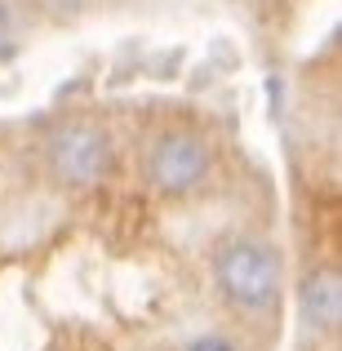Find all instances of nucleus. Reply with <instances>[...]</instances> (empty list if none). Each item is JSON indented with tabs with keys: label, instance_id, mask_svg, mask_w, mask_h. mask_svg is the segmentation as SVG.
<instances>
[{
	"label": "nucleus",
	"instance_id": "nucleus-1",
	"mask_svg": "<svg viewBox=\"0 0 342 351\" xmlns=\"http://www.w3.org/2000/svg\"><path fill=\"white\" fill-rule=\"evenodd\" d=\"M218 293L240 311H262L280 298V254L262 240H227L214 254Z\"/></svg>",
	"mask_w": 342,
	"mask_h": 351
},
{
	"label": "nucleus",
	"instance_id": "nucleus-2",
	"mask_svg": "<svg viewBox=\"0 0 342 351\" xmlns=\"http://www.w3.org/2000/svg\"><path fill=\"white\" fill-rule=\"evenodd\" d=\"M45 160H49L53 178L67 187H94L112 169V143L98 125H62L45 143Z\"/></svg>",
	"mask_w": 342,
	"mask_h": 351
},
{
	"label": "nucleus",
	"instance_id": "nucleus-3",
	"mask_svg": "<svg viewBox=\"0 0 342 351\" xmlns=\"http://www.w3.org/2000/svg\"><path fill=\"white\" fill-rule=\"evenodd\" d=\"M209 173V147L196 134H160L147 152V182H151L160 196H182L191 191L200 178Z\"/></svg>",
	"mask_w": 342,
	"mask_h": 351
},
{
	"label": "nucleus",
	"instance_id": "nucleus-4",
	"mask_svg": "<svg viewBox=\"0 0 342 351\" xmlns=\"http://www.w3.org/2000/svg\"><path fill=\"white\" fill-rule=\"evenodd\" d=\"M302 320H307L311 334H334V329L342 325V280L338 271H329V267H320V271H311L307 280H302Z\"/></svg>",
	"mask_w": 342,
	"mask_h": 351
},
{
	"label": "nucleus",
	"instance_id": "nucleus-5",
	"mask_svg": "<svg viewBox=\"0 0 342 351\" xmlns=\"http://www.w3.org/2000/svg\"><path fill=\"white\" fill-rule=\"evenodd\" d=\"M187 351H236V347H231L227 338H218V334H205V338H196Z\"/></svg>",
	"mask_w": 342,
	"mask_h": 351
},
{
	"label": "nucleus",
	"instance_id": "nucleus-6",
	"mask_svg": "<svg viewBox=\"0 0 342 351\" xmlns=\"http://www.w3.org/2000/svg\"><path fill=\"white\" fill-rule=\"evenodd\" d=\"M9 40V14H5V5H0V45Z\"/></svg>",
	"mask_w": 342,
	"mask_h": 351
}]
</instances>
